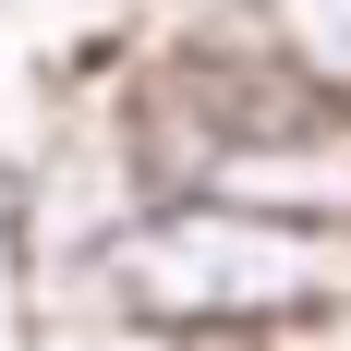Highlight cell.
Instances as JSON below:
<instances>
[{"instance_id":"obj_1","label":"cell","mask_w":351,"mask_h":351,"mask_svg":"<svg viewBox=\"0 0 351 351\" xmlns=\"http://www.w3.org/2000/svg\"><path fill=\"white\" fill-rule=\"evenodd\" d=\"M351 279V254L315 218L243 206V194H170L109 243V291L170 339H230V327H291Z\"/></svg>"},{"instance_id":"obj_2","label":"cell","mask_w":351,"mask_h":351,"mask_svg":"<svg viewBox=\"0 0 351 351\" xmlns=\"http://www.w3.org/2000/svg\"><path fill=\"white\" fill-rule=\"evenodd\" d=\"M254 12H267V36H279V61L303 85H339L351 97V0H254Z\"/></svg>"},{"instance_id":"obj_3","label":"cell","mask_w":351,"mask_h":351,"mask_svg":"<svg viewBox=\"0 0 351 351\" xmlns=\"http://www.w3.org/2000/svg\"><path fill=\"white\" fill-rule=\"evenodd\" d=\"M0 12H12V0H0Z\"/></svg>"}]
</instances>
